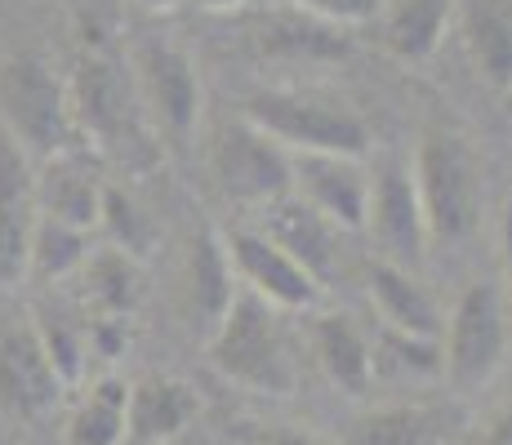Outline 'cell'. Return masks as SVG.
Returning a JSON list of instances; mask_svg holds the SVG:
<instances>
[{
	"instance_id": "obj_3",
	"label": "cell",
	"mask_w": 512,
	"mask_h": 445,
	"mask_svg": "<svg viewBox=\"0 0 512 445\" xmlns=\"http://www.w3.org/2000/svg\"><path fill=\"white\" fill-rule=\"evenodd\" d=\"M210 365L228 383H241L263 397H290L299 383L277 308L250 290H236L232 308L210 330Z\"/></svg>"
},
{
	"instance_id": "obj_11",
	"label": "cell",
	"mask_w": 512,
	"mask_h": 445,
	"mask_svg": "<svg viewBox=\"0 0 512 445\" xmlns=\"http://www.w3.org/2000/svg\"><path fill=\"white\" fill-rule=\"evenodd\" d=\"M228 259L232 272L241 281V290L259 294L263 303H272L277 312H317L326 299V285L308 272L290 250H281L268 232L254 227H236L228 236Z\"/></svg>"
},
{
	"instance_id": "obj_9",
	"label": "cell",
	"mask_w": 512,
	"mask_h": 445,
	"mask_svg": "<svg viewBox=\"0 0 512 445\" xmlns=\"http://www.w3.org/2000/svg\"><path fill=\"white\" fill-rule=\"evenodd\" d=\"M130 67H134V89L147 103V112L156 116V125L174 143H187L196 121H201V76H196V63L187 58V49L152 36V41L134 45Z\"/></svg>"
},
{
	"instance_id": "obj_4",
	"label": "cell",
	"mask_w": 512,
	"mask_h": 445,
	"mask_svg": "<svg viewBox=\"0 0 512 445\" xmlns=\"http://www.w3.org/2000/svg\"><path fill=\"white\" fill-rule=\"evenodd\" d=\"M72 89L58 81V72L41 54H9L0 58V121L9 125V134L23 143V152L36 165H45L49 156L67 152L76 130L72 112Z\"/></svg>"
},
{
	"instance_id": "obj_7",
	"label": "cell",
	"mask_w": 512,
	"mask_h": 445,
	"mask_svg": "<svg viewBox=\"0 0 512 445\" xmlns=\"http://www.w3.org/2000/svg\"><path fill=\"white\" fill-rule=\"evenodd\" d=\"M67 379L58 374L32 312L0 316V410L9 419L36 423L58 410Z\"/></svg>"
},
{
	"instance_id": "obj_18",
	"label": "cell",
	"mask_w": 512,
	"mask_h": 445,
	"mask_svg": "<svg viewBox=\"0 0 512 445\" xmlns=\"http://www.w3.org/2000/svg\"><path fill=\"white\" fill-rule=\"evenodd\" d=\"M232 259H228V245L214 241L210 232H201L192 245H187V259H183V299H187V316H201L205 325H219L223 312L232 308L236 290L232 285Z\"/></svg>"
},
{
	"instance_id": "obj_28",
	"label": "cell",
	"mask_w": 512,
	"mask_h": 445,
	"mask_svg": "<svg viewBox=\"0 0 512 445\" xmlns=\"http://www.w3.org/2000/svg\"><path fill=\"white\" fill-rule=\"evenodd\" d=\"M98 227H107V232L116 236V250H125V254H139L143 245H147V236H152V223H147V214L125 192H116L112 183H107L103 223H98Z\"/></svg>"
},
{
	"instance_id": "obj_30",
	"label": "cell",
	"mask_w": 512,
	"mask_h": 445,
	"mask_svg": "<svg viewBox=\"0 0 512 445\" xmlns=\"http://www.w3.org/2000/svg\"><path fill=\"white\" fill-rule=\"evenodd\" d=\"M477 445H512V405H504V410L486 423V432L477 437Z\"/></svg>"
},
{
	"instance_id": "obj_1",
	"label": "cell",
	"mask_w": 512,
	"mask_h": 445,
	"mask_svg": "<svg viewBox=\"0 0 512 445\" xmlns=\"http://www.w3.org/2000/svg\"><path fill=\"white\" fill-rule=\"evenodd\" d=\"M415 183L432 245H464L481 227L486 178H481V161L468 134H459L455 125H423L415 147Z\"/></svg>"
},
{
	"instance_id": "obj_34",
	"label": "cell",
	"mask_w": 512,
	"mask_h": 445,
	"mask_svg": "<svg viewBox=\"0 0 512 445\" xmlns=\"http://www.w3.org/2000/svg\"><path fill=\"white\" fill-rule=\"evenodd\" d=\"M139 5H147V9H170V5H179V0H139Z\"/></svg>"
},
{
	"instance_id": "obj_26",
	"label": "cell",
	"mask_w": 512,
	"mask_h": 445,
	"mask_svg": "<svg viewBox=\"0 0 512 445\" xmlns=\"http://www.w3.org/2000/svg\"><path fill=\"white\" fill-rule=\"evenodd\" d=\"M374 379H446V352H441L437 339H410V334L383 330L374 339Z\"/></svg>"
},
{
	"instance_id": "obj_2",
	"label": "cell",
	"mask_w": 512,
	"mask_h": 445,
	"mask_svg": "<svg viewBox=\"0 0 512 445\" xmlns=\"http://www.w3.org/2000/svg\"><path fill=\"white\" fill-rule=\"evenodd\" d=\"M241 116L259 125L268 138H277L285 152H330V156H370V125L357 107L326 89L299 85H268L245 94Z\"/></svg>"
},
{
	"instance_id": "obj_13",
	"label": "cell",
	"mask_w": 512,
	"mask_h": 445,
	"mask_svg": "<svg viewBox=\"0 0 512 445\" xmlns=\"http://www.w3.org/2000/svg\"><path fill=\"white\" fill-rule=\"evenodd\" d=\"M36 196H41V214L49 219L94 232L103 223L107 178L90 152L67 147V152L49 156L45 165H36Z\"/></svg>"
},
{
	"instance_id": "obj_33",
	"label": "cell",
	"mask_w": 512,
	"mask_h": 445,
	"mask_svg": "<svg viewBox=\"0 0 512 445\" xmlns=\"http://www.w3.org/2000/svg\"><path fill=\"white\" fill-rule=\"evenodd\" d=\"M196 9H205V14H232V9H241L245 0H192Z\"/></svg>"
},
{
	"instance_id": "obj_19",
	"label": "cell",
	"mask_w": 512,
	"mask_h": 445,
	"mask_svg": "<svg viewBox=\"0 0 512 445\" xmlns=\"http://www.w3.org/2000/svg\"><path fill=\"white\" fill-rule=\"evenodd\" d=\"M450 18H455V0H383L379 32L388 54H397L401 63H423L437 54Z\"/></svg>"
},
{
	"instance_id": "obj_10",
	"label": "cell",
	"mask_w": 512,
	"mask_h": 445,
	"mask_svg": "<svg viewBox=\"0 0 512 445\" xmlns=\"http://www.w3.org/2000/svg\"><path fill=\"white\" fill-rule=\"evenodd\" d=\"M36 223H41L36 161L0 121V294H14L32 272Z\"/></svg>"
},
{
	"instance_id": "obj_16",
	"label": "cell",
	"mask_w": 512,
	"mask_h": 445,
	"mask_svg": "<svg viewBox=\"0 0 512 445\" xmlns=\"http://www.w3.org/2000/svg\"><path fill=\"white\" fill-rule=\"evenodd\" d=\"M366 285H370V303H374V312H379L383 330L441 343V334H446V316H441L437 299L423 290V281L415 272L379 259V263H370Z\"/></svg>"
},
{
	"instance_id": "obj_31",
	"label": "cell",
	"mask_w": 512,
	"mask_h": 445,
	"mask_svg": "<svg viewBox=\"0 0 512 445\" xmlns=\"http://www.w3.org/2000/svg\"><path fill=\"white\" fill-rule=\"evenodd\" d=\"M263 445H326V441H321V437H312V432L272 428V432H263Z\"/></svg>"
},
{
	"instance_id": "obj_20",
	"label": "cell",
	"mask_w": 512,
	"mask_h": 445,
	"mask_svg": "<svg viewBox=\"0 0 512 445\" xmlns=\"http://www.w3.org/2000/svg\"><path fill=\"white\" fill-rule=\"evenodd\" d=\"M464 45L481 81L512 89V0H464Z\"/></svg>"
},
{
	"instance_id": "obj_25",
	"label": "cell",
	"mask_w": 512,
	"mask_h": 445,
	"mask_svg": "<svg viewBox=\"0 0 512 445\" xmlns=\"http://www.w3.org/2000/svg\"><path fill=\"white\" fill-rule=\"evenodd\" d=\"M81 281H85V299L107 316L130 312L134 299H139V267H134V254L116 250V245H103V250L90 254V263L81 267Z\"/></svg>"
},
{
	"instance_id": "obj_15",
	"label": "cell",
	"mask_w": 512,
	"mask_h": 445,
	"mask_svg": "<svg viewBox=\"0 0 512 445\" xmlns=\"http://www.w3.org/2000/svg\"><path fill=\"white\" fill-rule=\"evenodd\" d=\"M308 339L334 392L361 401L374 388V343L348 312H317Z\"/></svg>"
},
{
	"instance_id": "obj_29",
	"label": "cell",
	"mask_w": 512,
	"mask_h": 445,
	"mask_svg": "<svg viewBox=\"0 0 512 445\" xmlns=\"http://www.w3.org/2000/svg\"><path fill=\"white\" fill-rule=\"evenodd\" d=\"M281 5H294L334 27H357V23H370L374 14H383V0H281Z\"/></svg>"
},
{
	"instance_id": "obj_5",
	"label": "cell",
	"mask_w": 512,
	"mask_h": 445,
	"mask_svg": "<svg viewBox=\"0 0 512 445\" xmlns=\"http://www.w3.org/2000/svg\"><path fill=\"white\" fill-rule=\"evenodd\" d=\"M441 352H446V383L455 392H477L495 379L508 356V303L499 281H472L459 294L441 334Z\"/></svg>"
},
{
	"instance_id": "obj_21",
	"label": "cell",
	"mask_w": 512,
	"mask_h": 445,
	"mask_svg": "<svg viewBox=\"0 0 512 445\" xmlns=\"http://www.w3.org/2000/svg\"><path fill=\"white\" fill-rule=\"evenodd\" d=\"M67 445H125L130 441V383L103 374L90 383L63 428Z\"/></svg>"
},
{
	"instance_id": "obj_14",
	"label": "cell",
	"mask_w": 512,
	"mask_h": 445,
	"mask_svg": "<svg viewBox=\"0 0 512 445\" xmlns=\"http://www.w3.org/2000/svg\"><path fill=\"white\" fill-rule=\"evenodd\" d=\"M263 232L290 250L294 259L308 267L321 285H330L334 276H343V232L330 219H321L317 210L299 201V196H281V201L263 205Z\"/></svg>"
},
{
	"instance_id": "obj_23",
	"label": "cell",
	"mask_w": 512,
	"mask_h": 445,
	"mask_svg": "<svg viewBox=\"0 0 512 445\" xmlns=\"http://www.w3.org/2000/svg\"><path fill=\"white\" fill-rule=\"evenodd\" d=\"M432 410L419 401H392L361 410L343 423L339 445H428Z\"/></svg>"
},
{
	"instance_id": "obj_17",
	"label": "cell",
	"mask_w": 512,
	"mask_h": 445,
	"mask_svg": "<svg viewBox=\"0 0 512 445\" xmlns=\"http://www.w3.org/2000/svg\"><path fill=\"white\" fill-rule=\"evenodd\" d=\"M201 414V401L183 379L147 374L130 383V441L134 445H161L174 441L187 423Z\"/></svg>"
},
{
	"instance_id": "obj_32",
	"label": "cell",
	"mask_w": 512,
	"mask_h": 445,
	"mask_svg": "<svg viewBox=\"0 0 512 445\" xmlns=\"http://www.w3.org/2000/svg\"><path fill=\"white\" fill-rule=\"evenodd\" d=\"M499 250H504V276H508V285H512V196H508V205H504V223H499Z\"/></svg>"
},
{
	"instance_id": "obj_12",
	"label": "cell",
	"mask_w": 512,
	"mask_h": 445,
	"mask_svg": "<svg viewBox=\"0 0 512 445\" xmlns=\"http://www.w3.org/2000/svg\"><path fill=\"white\" fill-rule=\"evenodd\" d=\"M294 187L308 210L330 219L339 232H366L370 219V165L361 156H330V152H290Z\"/></svg>"
},
{
	"instance_id": "obj_24",
	"label": "cell",
	"mask_w": 512,
	"mask_h": 445,
	"mask_svg": "<svg viewBox=\"0 0 512 445\" xmlns=\"http://www.w3.org/2000/svg\"><path fill=\"white\" fill-rule=\"evenodd\" d=\"M90 254H94V232L41 214V223H36V241H32V272H27V281L54 285V281H67V276H81V267L90 263Z\"/></svg>"
},
{
	"instance_id": "obj_22",
	"label": "cell",
	"mask_w": 512,
	"mask_h": 445,
	"mask_svg": "<svg viewBox=\"0 0 512 445\" xmlns=\"http://www.w3.org/2000/svg\"><path fill=\"white\" fill-rule=\"evenodd\" d=\"M254 41H259L263 54H277V58H343L348 54L343 27L321 23V18L303 14L294 5L263 14L259 27H254Z\"/></svg>"
},
{
	"instance_id": "obj_8",
	"label": "cell",
	"mask_w": 512,
	"mask_h": 445,
	"mask_svg": "<svg viewBox=\"0 0 512 445\" xmlns=\"http://www.w3.org/2000/svg\"><path fill=\"white\" fill-rule=\"evenodd\" d=\"M366 232L383 250V263L419 267L428 250V223H423V201L415 183V161L406 156H379L370 165V219Z\"/></svg>"
},
{
	"instance_id": "obj_6",
	"label": "cell",
	"mask_w": 512,
	"mask_h": 445,
	"mask_svg": "<svg viewBox=\"0 0 512 445\" xmlns=\"http://www.w3.org/2000/svg\"><path fill=\"white\" fill-rule=\"evenodd\" d=\"M210 174L228 201L241 205H272L290 196L294 174H290V152L268 138L259 125L245 116L223 121L210 138Z\"/></svg>"
},
{
	"instance_id": "obj_27",
	"label": "cell",
	"mask_w": 512,
	"mask_h": 445,
	"mask_svg": "<svg viewBox=\"0 0 512 445\" xmlns=\"http://www.w3.org/2000/svg\"><path fill=\"white\" fill-rule=\"evenodd\" d=\"M32 321H36V330H41L49 356H54L58 374H63L67 388H72L85 370V356H90V348H94L85 321H72V316L54 312V308H32Z\"/></svg>"
}]
</instances>
